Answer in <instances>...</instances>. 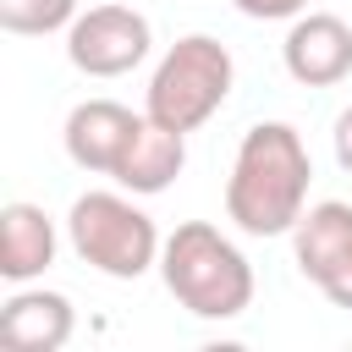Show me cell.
<instances>
[{"mask_svg": "<svg viewBox=\"0 0 352 352\" xmlns=\"http://www.w3.org/2000/svg\"><path fill=\"white\" fill-rule=\"evenodd\" d=\"M314 160L292 121H258L242 132L231 176H226V214L248 236H286L308 209Z\"/></svg>", "mask_w": 352, "mask_h": 352, "instance_id": "obj_1", "label": "cell"}, {"mask_svg": "<svg viewBox=\"0 0 352 352\" xmlns=\"http://www.w3.org/2000/svg\"><path fill=\"white\" fill-rule=\"evenodd\" d=\"M160 275H165V292L192 319H236L253 308V264L209 220H182L165 236Z\"/></svg>", "mask_w": 352, "mask_h": 352, "instance_id": "obj_2", "label": "cell"}, {"mask_svg": "<svg viewBox=\"0 0 352 352\" xmlns=\"http://www.w3.org/2000/svg\"><path fill=\"white\" fill-rule=\"evenodd\" d=\"M231 82H236L231 50L209 33H187L160 55V66L148 77V94H143V116H154L160 126L187 138L231 99Z\"/></svg>", "mask_w": 352, "mask_h": 352, "instance_id": "obj_3", "label": "cell"}, {"mask_svg": "<svg viewBox=\"0 0 352 352\" xmlns=\"http://www.w3.org/2000/svg\"><path fill=\"white\" fill-rule=\"evenodd\" d=\"M138 192H82L66 214V236H72V253L82 264H94L99 275L110 280H138L143 270L160 264V231L154 220L132 204Z\"/></svg>", "mask_w": 352, "mask_h": 352, "instance_id": "obj_4", "label": "cell"}, {"mask_svg": "<svg viewBox=\"0 0 352 352\" xmlns=\"http://www.w3.org/2000/svg\"><path fill=\"white\" fill-rule=\"evenodd\" d=\"M148 44H154L148 16L116 0L77 11V22L66 28V60L82 77H126L148 60Z\"/></svg>", "mask_w": 352, "mask_h": 352, "instance_id": "obj_5", "label": "cell"}, {"mask_svg": "<svg viewBox=\"0 0 352 352\" xmlns=\"http://www.w3.org/2000/svg\"><path fill=\"white\" fill-rule=\"evenodd\" d=\"M280 60H286L292 82H302V88H336L352 72V28L341 16H330V11H302L286 28Z\"/></svg>", "mask_w": 352, "mask_h": 352, "instance_id": "obj_6", "label": "cell"}, {"mask_svg": "<svg viewBox=\"0 0 352 352\" xmlns=\"http://www.w3.org/2000/svg\"><path fill=\"white\" fill-rule=\"evenodd\" d=\"M138 121H143V116L126 110V104H116V99H82V104H72L60 143H66L72 165H82V170H94V176H110V170L121 165Z\"/></svg>", "mask_w": 352, "mask_h": 352, "instance_id": "obj_7", "label": "cell"}, {"mask_svg": "<svg viewBox=\"0 0 352 352\" xmlns=\"http://www.w3.org/2000/svg\"><path fill=\"white\" fill-rule=\"evenodd\" d=\"M77 330V314L60 292L44 286H16L0 308V341L11 352H60Z\"/></svg>", "mask_w": 352, "mask_h": 352, "instance_id": "obj_8", "label": "cell"}, {"mask_svg": "<svg viewBox=\"0 0 352 352\" xmlns=\"http://www.w3.org/2000/svg\"><path fill=\"white\" fill-rule=\"evenodd\" d=\"M182 170H187V138L170 132V126H160L154 116H143L138 132H132V143H126V154H121V165L110 170V182L126 187V192H138V198H154Z\"/></svg>", "mask_w": 352, "mask_h": 352, "instance_id": "obj_9", "label": "cell"}, {"mask_svg": "<svg viewBox=\"0 0 352 352\" xmlns=\"http://www.w3.org/2000/svg\"><path fill=\"white\" fill-rule=\"evenodd\" d=\"M292 253H297V270L314 286H324L352 258V204H341V198L308 204L302 220L292 226Z\"/></svg>", "mask_w": 352, "mask_h": 352, "instance_id": "obj_10", "label": "cell"}, {"mask_svg": "<svg viewBox=\"0 0 352 352\" xmlns=\"http://www.w3.org/2000/svg\"><path fill=\"white\" fill-rule=\"evenodd\" d=\"M55 220L38 209V204H6L0 209V275L11 286H28L38 280L50 264H55Z\"/></svg>", "mask_w": 352, "mask_h": 352, "instance_id": "obj_11", "label": "cell"}, {"mask_svg": "<svg viewBox=\"0 0 352 352\" xmlns=\"http://www.w3.org/2000/svg\"><path fill=\"white\" fill-rule=\"evenodd\" d=\"M77 22V0H0V28L16 38L66 33Z\"/></svg>", "mask_w": 352, "mask_h": 352, "instance_id": "obj_12", "label": "cell"}, {"mask_svg": "<svg viewBox=\"0 0 352 352\" xmlns=\"http://www.w3.org/2000/svg\"><path fill=\"white\" fill-rule=\"evenodd\" d=\"M231 6L253 22H292V16L308 11V0H231Z\"/></svg>", "mask_w": 352, "mask_h": 352, "instance_id": "obj_13", "label": "cell"}, {"mask_svg": "<svg viewBox=\"0 0 352 352\" xmlns=\"http://www.w3.org/2000/svg\"><path fill=\"white\" fill-rule=\"evenodd\" d=\"M330 143H336V165L352 176V110H341V116H336V132H330Z\"/></svg>", "mask_w": 352, "mask_h": 352, "instance_id": "obj_14", "label": "cell"}, {"mask_svg": "<svg viewBox=\"0 0 352 352\" xmlns=\"http://www.w3.org/2000/svg\"><path fill=\"white\" fill-rule=\"evenodd\" d=\"M319 292H324L336 308H352V258H346V264H341V270H336V275H330Z\"/></svg>", "mask_w": 352, "mask_h": 352, "instance_id": "obj_15", "label": "cell"}]
</instances>
